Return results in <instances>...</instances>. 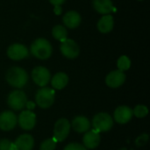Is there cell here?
I'll use <instances>...</instances> for the list:
<instances>
[{
  "mask_svg": "<svg viewBox=\"0 0 150 150\" xmlns=\"http://www.w3.org/2000/svg\"><path fill=\"white\" fill-rule=\"evenodd\" d=\"M149 141V135L147 134H142L141 136H139V138L136 140V144L138 146H142L144 144H146V142Z\"/></svg>",
  "mask_w": 150,
  "mask_h": 150,
  "instance_id": "cell-27",
  "label": "cell"
},
{
  "mask_svg": "<svg viewBox=\"0 0 150 150\" xmlns=\"http://www.w3.org/2000/svg\"><path fill=\"white\" fill-rule=\"evenodd\" d=\"M60 50L63 56L68 59H75L80 54V47L78 44L75 40L68 38L61 42Z\"/></svg>",
  "mask_w": 150,
  "mask_h": 150,
  "instance_id": "cell-7",
  "label": "cell"
},
{
  "mask_svg": "<svg viewBox=\"0 0 150 150\" xmlns=\"http://www.w3.org/2000/svg\"><path fill=\"white\" fill-rule=\"evenodd\" d=\"M14 145L16 150H32L34 146V140L32 135L24 134L16 139Z\"/></svg>",
  "mask_w": 150,
  "mask_h": 150,
  "instance_id": "cell-16",
  "label": "cell"
},
{
  "mask_svg": "<svg viewBox=\"0 0 150 150\" xmlns=\"http://www.w3.org/2000/svg\"><path fill=\"white\" fill-rule=\"evenodd\" d=\"M30 50L31 54L34 57L40 60H47L51 56L53 47L47 40L44 38H39L32 43Z\"/></svg>",
  "mask_w": 150,
  "mask_h": 150,
  "instance_id": "cell-2",
  "label": "cell"
},
{
  "mask_svg": "<svg viewBox=\"0 0 150 150\" xmlns=\"http://www.w3.org/2000/svg\"><path fill=\"white\" fill-rule=\"evenodd\" d=\"M11 142L8 139H1L0 140V150H10Z\"/></svg>",
  "mask_w": 150,
  "mask_h": 150,
  "instance_id": "cell-26",
  "label": "cell"
},
{
  "mask_svg": "<svg viewBox=\"0 0 150 150\" xmlns=\"http://www.w3.org/2000/svg\"><path fill=\"white\" fill-rule=\"evenodd\" d=\"M29 54L28 48L19 43H14L7 48V56L13 61H20L26 58Z\"/></svg>",
  "mask_w": 150,
  "mask_h": 150,
  "instance_id": "cell-10",
  "label": "cell"
},
{
  "mask_svg": "<svg viewBox=\"0 0 150 150\" xmlns=\"http://www.w3.org/2000/svg\"><path fill=\"white\" fill-rule=\"evenodd\" d=\"M35 105H36V104L33 103V102H32V101H27L26 104H25V107L29 111H33L35 108Z\"/></svg>",
  "mask_w": 150,
  "mask_h": 150,
  "instance_id": "cell-28",
  "label": "cell"
},
{
  "mask_svg": "<svg viewBox=\"0 0 150 150\" xmlns=\"http://www.w3.org/2000/svg\"><path fill=\"white\" fill-rule=\"evenodd\" d=\"M98 29L102 33H110L114 26V19L111 14L103 15V17L98 22Z\"/></svg>",
  "mask_w": 150,
  "mask_h": 150,
  "instance_id": "cell-19",
  "label": "cell"
},
{
  "mask_svg": "<svg viewBox=\"0 0 150 150\" xmlns=\"http://www.w3.org/2000/svg\"><path fill=\"white\" fill-rule=\"evenodd\" d=\"M57 145V142L54 138H49L43 141L40 143V150H54Z\"/></svg>",
  "mask_w": 150,
  "mask_h": 150,
  "instance_id": "cell-24",
  "label": "cell"
},
{
  "mask_svg": "<svg viewBox=\"0 0 150 150\" xmlns=\"http://www.w3.org/2000/svg\"><path fill=\"white\" fill-rule=\"evenodd\" d=\"M18 123L16 114L11 111H4L0 113V129L3 131H11L15 128Z\"/></svg>",
  "mask_w": 150,
  "mask_h": 150,
  "instance_id": "cell-11",
  "label": "cell"
},
{
  "mask_svg": "<svg viewBox=\"0 0 150 150\" xmlns=\"http://www.w3.org/2000/svg\"><path fill=\"white\" fill-rule=\"evenodd\" d=\"M117 67L119 70L123 71V72L126 70H128L131 67V60L127 55H122L118 59Z\"/></svg>",
  "mask_w": 150,
  "mask_h": 150,
  "instance_id": "cell-22",
  "label": "cell"
},
{
  "mask_svg": "<svg viewBox=\"0 0 150 150\" xmlns=\"http://www.w3.org/2000/svg\"><path fill=\"white\" fill-rule=\"evenodd\" d=\"M62 21H63L65 27H68L70 29H75L80 25L82 18L77 11H69L65 13V15L62 18Z\"/></svg>",
  "mask_w": 150,
  "mask_h": 150,
  "instance_id": "cell-15",
  "label": "cell"
},
{
  "mask_svg": "<svg viewBox=\"0 0 150 150\" xmlns=\"http://www.w3.org/2000/svg\"><path fill=\"white\" fill-rule=\"evenodd\" d=\"M126 81V75L119 69L110 72L105 77V83L110 88H119Z\"/></svg>",
  "mask_w": 150,
  "mask_h": 150,
  "instance_id": "cell-12",
  "label": "cell"
},
{
  "mask_svg": "<svg viewBox=\"0 0 150 150\" xmlns=\"http://www.w3.org/2000/svg\"><path fill=\"white\" fill-rule=\"evenodd\" d=\"M66 0H49V2L54 6H61Z\"/></svg>",
  "mask_w": 150,
  "mask_h": 150,
  "instance_id": "cell-29",
  "label": "cell"
},
{
  "mask_svg": "<svg viewBox=\"0 0 150 150\" xmlns=\"http://www.w3.org/2000/svg\"><path fill=\"white\" fill-rule=\"evenodd\" d=\"M32 79L38 86L46 87L51 80V74L47 68L38 66L32 71Z\"/></svg>",
  "mask_w": 150,
  "mask_h": 150,
  "instance_id": "cell-8",
  "label": "cell"
},
{
  "mask_svg": "<svg viewBox=\"0 0 150 150\" xmlns=\"http://www.w3.org/2000/svg\"><path fill=\"white\" fill-rule=\"evenodd\" d=\"M27 102L26 95L24 91L20 90H16L11 91L7 98V104L14 111H20L25 107Z\"/></svg>",
  "mask_w": 150,
  "mask_h": 150,
  "instance_id": "cell-5",
  "label": "cell"
},
{
  "mask_svg": "<svg viewBox=\"0 0 150 150\" xmlns=\"http://www.w3.org/2000/svg\"><path fill=\"white\" fill-rule=\"evenodd\" d=\"M134 116L133 110L127 105H120L114 111L113 118L119 124H127Z\"/></svg>",
  "mask_w": 150,
  "mask_h": 150,
  "instance_id": "cell-13",
  "label": "cell"
},
{
  "mask_svg": "<svg viewBox=\"0 0 150 150\" xmlns=\"http://www.w3.org/2000/svg\"><path fill=\"white\" fill-rule=\"evenodd\" d=\"M70 125L73 127V129L76 132L79 133V134L86 133L91 128V122L84 116H77V117H76L72 120V123Z\"/></svg>",
  "mask_w": 150,
  "mask_h": 150,
  "instance_id": "cell-17",
  "label": "cell"
},
{
  "mask_svg": "<svg viewBox=\"0 0 150 150\" xmlns=\"http://www.w3.org/2000/svg\"><path fill=\"white\" fill-rule=\"evenodd\" d=\"M138 1H142V0H138Z\"/></svg>",
  "mask_w": 150,
  "mask_h": 150,
  "instance_id": "cell-31",
  "label": "cell"
},
{
  "mask_svg": "<svg viewBox=\"0 0 150 150\" xmlns=\"http://www.w3.org/2000/svg\"><path fill=\"white\" fill-rule=\"evenodd\" d=\"M114 121L112 117L106 112H99L96 114L92 120L93 129L98 133H105L110 131L113 127Z\"/></svg>",
  "mask_w": 150,
  "mask_h": 150,
  "instance_id": "cell-4",
  "label": "cell"
},
{
  "mask_svg": "<svg viewBox=\"0 0 150 150\" xmlns=\"http://www.w3.org/2000/svg\"><path fill=\"white\" fill-rule=\"evenodd\" d=\"M64 150H87V149L80 144V143H77V142H73V143H69L68 144L65 148Z\"/></svg>",
  "mask_w": 150,
  "mask_h": 150,
  "instance_id": "cell-25",
  "label": "cell"
},
{
  "mask_svg": "<svg viewBox=\"0 0 150 150\" xmlns=\"http://www.w3.org/2000/svg\"><path fill=\"white\" fill-rule=\"evenodd\" d=\"M71 125L70 122L65 119L62 118L58 120L54 127V139L57 142H62L65 141L70 132Z\"/></svg>",
  "mask_w": 150,
  "mask_h": 150,
  "instance_id": "cell-6",
  "label": "cell"
},
{
  "mask_svg": "<svg viewBox=\"0 0 150 150\" xmlns=\"http://www.w3.org/2000/svg\"><path fill=\"white\" fill-rule=\"evenodd\" d=\"M55 99V92L52 88L42 87L36 92L35 101L38 106L42 109H47L52 106Z\"/></svg>",
  "mask_w": 150,
  "mask_h": 150,
  "instance_id": "cell-3",
  "label": "cell"
},
{
  "mask_svg": "<svg viewBox=\"0 0 150 150\" xmlns=\"http://www.w3.org/2000/svg\"><path fill=\"white\" fill-rule=\"evenodd\" d=\"M94 9L100 14H110L114 11L113 3L112 0H93Z\"/></svg>",
  "mask_w": 150,
  "mask_h": 150,
  "instance_id": "cell-18",
  "label": "cell"
},
{
  "mask_svg": "<svg viewBox=\"0 0 150 150\" xmlns=\"http://www.w3.org/2000/svg\"><path fill=\"white\" fill-rule=\"evenodd\" d=\"M52 35L55 40H60L62 42V41H63L64 40L67 39L68 31H67V29H66V27L64 25H56L52 29Z\"/></svg>",
  "mask_w": 150,
  "mask_h": 150,
  "instance_id": "cell-21",
  "label": "cell"
},
{
  "mask_svg": "<svg viewBox=\"0 0 150 150\" xmlns=\"http://www.w3.org/2000/svg\"><path fill=\"white\" fill-rule=\"evenodd\" d=\"M69 83V76L66 73L58 72L56 73L51 80V84L54 89L56 90H62L67 86Z\"/></svg>",
  "mask_w": 150,
  "mask_h": 150,
  "instance_id": "cell-20",
  "label": "cell"
},
{
  "mask_svg": "<svg viewBox=\"0 0 150 150\" xmlns=\"http://www.w3.org/2000/svg\"><path fill=\"white\" fill-rule=\"evenodd\" d=\"M18 123L22 129L26 131L32 130L36 124V115L32 111L25 110L18 115Z\"/></svg>",
  "mask_w": 150,
  "mask_h": 150,
  "instance_id": "cell-9",
  "label": "cell"
},
{
  "mask_svg": "<svg viewBox=\"0 0 150 150\" xmlns=\"http://www.w3.org/2000/svg\"><path fill=\"white\" fill-rule=\"evenodd\" d=\"M101 141V137L98 132H97L95 129L89 130L85 133V134L83 137V146L88 149H96Z\"/></svg>",
  "mask_w": 150,
  "mask_h": 150,
  "instance_id": "cell-14",
  "label": "cell"
},
{
  "mask_svg": "<svg viewBox=\"0 0 150 150\" xmlns=\"http://www.w3.org/2000/svg\"><path fill=\"white\" fill-rule=\"evenodd\" d=\"M133 114L137 118H145L149 114V108L143 105H138L133 110Z\"/></svg>",
  "mask_w": 150,
  "mask_h": 150,
  "instance_id": "cell-23",
  "label": "cell"
},
{
  "mask_svg": "<svg viewBox=\"0 0 150 150\" xmlns=\"http://www.w3.org/2000/svg\"><path fill=\"white\" fill-rule=\"evenodd\" d=\"M5 78L11 87L21 89L28 82V74L24 69L15 66L8 69Z\"/></svg>",
  "mask_w": 150,
  "mask_h": 150,
  "instance_id": "cell-1",
  "label": "cell"
},
{
  "mask_svg": "<svg viewBox=\"0 0 150 150\" xmlns=\"http://www.w3.org/2000/svg\"><path fill=\"white\" fill-rule=\"evenodd\" d=\"M54 12H55V14H57V15L61 14V12H62V8H61V6H54Z\"/></svg>",
  "mask_w": 150,
  "mask_h": 150,
  "instance_id": "cell-30",
  "label": "cell"
}]
</instances>
